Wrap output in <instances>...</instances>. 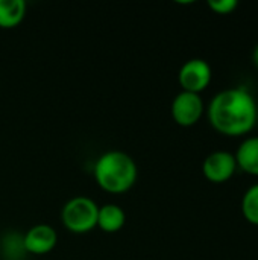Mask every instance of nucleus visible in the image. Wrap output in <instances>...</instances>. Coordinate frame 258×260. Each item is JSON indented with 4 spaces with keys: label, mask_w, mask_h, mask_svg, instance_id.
<instances>
[{
    "label": "nucleus",
    "mask_w": 258,
    "mask_h": 260,
    "mask_svg": "<svg viewBox=\"0 0 258 260\" xmlns=\"http://www.w3.org/2000/svg\"><path fill=\"white\" fill-rule=\"evenodd\" d=\"M210 125L227 137H240L251 133L257 123L258 110L254 96L245 87L219 91L210 102Z\"/></svg>",
    "instance_id": "1"
},
{
    "label": "nucleus",
    "mask_w": 258,
    "mask_h": 260,
    "mask_svg": "<svg viewBox=\"0 0 258 260\" xmlns=\"http://www.w3.org/2000/svg\"><path fill=\"white\" fill-rule=\"evenodd\" d=\"M93 175L97 186L109 193H125L137 181L138 168L123 151L103 152L94 163Z\"/></svg>",
    "instance_id": "2"
},
{
    "label": "nucleus",
    "mask_w": 258,
    "mask_h": 260,
    "mask_svg": "<svg viewBox=\"0 0 258 260\" xmlns=\"http://www.w3.org/2000/svg\"><path fill=\"white\" fill-rule=\"evenodd\" d=\"M99 206L88 197H75L68 200L61 210L64 227L76 235H84L97 227Z\"/></svg>",
    "instance_id": "3"
},
{
    "label": "nucleus",
    "mask_w": 258,
    "mask_h": 260,
    "mask_svg": "<svg viewBox=\"0 0 258 260\" xmlns=\"http://www.w3.org/2000/svg\"><path fill=\"white\" fill-rule=\"evenodd\" d=\"M213 79L211 66L202 58H192L186 61L178 72V82L182 91L201 94Z\"/></svg>",
    "instance_id": "4"
},
{
    "label": "nucleus",
    "mask_w": 258,
    "mask_h": 260,
    "mask_svg": "<svg viewBox=\"0 0 258 260\" xmlns=\"http://www.w3.org/2000/svg\"><path fill=\"white\" fill-rule=\"evenodd\" d=\"M204 111H205V107H204V101L201 94L189 93V91L178 93L175 99L172 101V107H170L173 120L179 126H184V128L196 125L201 120Z\"/></svg>",
    "instance_id": "5"
},
{
    "label": "nucleus",
    "mask_w": 258,
    "mask_h": 260,
    "mask_svg": "<svg viewBox=\"0 0 258 260\" xmlns=\"http://www.w3.org/2000/svg\"><path fill=\"white\" fill-rule=\"evenodd\" d=\"M237 171V161L234 154L227 151H214L208 154L202 163V174L204 177L214 183L222 184L233 178Z\"/></svg>",
    "instance_id": "6"
},
{
    "label": "nucleus",
    "mask_w": 258,
    "mask_h": 260,
    "mask_svg": "<svg viewBox=\"0 0 258 260\" xmlns=\"http://www.w3.org/2000/svg\"><path fill=\"white\" fill-rule=\"evenodd\" d=\"M58 242V235L53 227L47 224L33 225L23 236V248L33 256H43L50 253Z\"/></svg>",
    "instance_id": "7"
},
{
    "label": "nucleus",
    "mask_w": 258,
    "mask_h": 260,
    "mask_svg": "<svg viewBox=\"0 0 258 260\" xmlns=\"http://www.w3.org/2000/svg\"><path fill=\"white\" fill-rule=\"evenodd\" d=\"M234 157L237 161V169L248 175L258 177V136L243 140Z\"/></svg>",
    "instance_id": "8"
},
{
    "label": "nucleus",
    "mask_w": 258,
    "mask_h": 260,
    "mask_svg": "<svg viewBox=\"0 0 258 260\" xmlns=\"http://www.w3.org/2000/svg\"><path fill=\"white\" fill-rule=\"evenodd\" d=\"M126 222V215L123 209L117 204H103L99 207L97 227L105 233L119 232Z\"/></svg>",
    "instance_id": "9"
},
{
    "label": "nucleus",
    "mask_w": 258,
    "mask_h": 260,
    "mask_svg": "<svg viewBox=\"0 0 258 260\" xmlns=\"http://www.w3.org/2000/svg\"><path fill=\"white\" fill-rule=\"evenodd\" d=\"M24 0H0V27L12 29L17 27L26 17Z\"/></svg>",
    "instance_id": "10"
},
{
    "label": "nucleus",
    "mask_w": 258,
    "mask_h": 260,
    "mask_svg": "<svg viewBox=\"0 0 258 260\" xmlns=\"http://www.w3.org/2000/svg\"><path fill=\"white\" fill-rule=\"evenodd\" d=\"M242 213L249 224L258 227V183L245 192L242 198Z\"/></svg>",
    "instance_id": "11"
},
{
    "label": "nucleus",
    "mask_w": 258,
    "mask_h": 260,
    "mask_svg": "<svg viewBox=\"0 0 258 260\" xmlns=\"http://www.w3.org/2000/svg\"><path fill=\"white\" fill-rule=\"evenodd\" d=\"M237 6H239V2L237 0H210L208 2V8L214 14H219V15L233 14Z\"/></svg>",
    "instance_id": "12"
},
{
    "label": "nucleus",
    "mask_w": 258,
    "mask_h": 260,
    "mask_svg": "<svg viewBox=\"0 0 258 260\" xmlns=\"http://www.w3.org/2000/svg\"><path fill=\"white\" fill-rule=\"evenodd\" d=\"M252 61H254V66L258 69V44L255 46L254 52H252Z\"/></svg>",
    "instance_id": "13"
}]
</instances>
